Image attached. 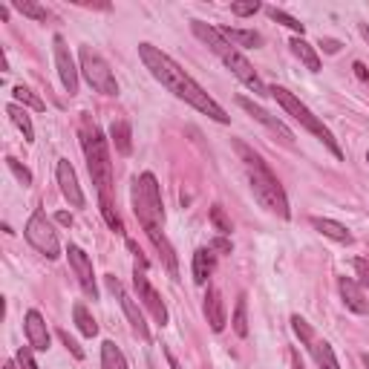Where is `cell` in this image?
<instances>
[{
	"mask_svg": "<svg viewBox=\"0 0 369 369\" xmlns=\"http://www.w3.org/2000/svg\"><path fill=\"white\" fill-rule=\"evenodd\" d=\"M130 199H133V214H136L139 225L150 236V243L156 246V251L162 254L170 277H179L176 251H173L170 240L165 236V202H162V191H159V182H156V176L153 173L136 176L133 179V191H130Z\"/></svg>",
	"mask_w": 369,
	"mask_h": 369,
	"instance_id": "7a4b0ae2",
	"label": "cell"
},
{
	"mask_svg": "<svg viewBox=\"0 0 369 369\" xmlns=\"http://www.w3.org/2000/svg\"><path fill=\"white\" fill-rule=\"evenodd\" d=\"M81 147L87 156V168L93 176V184L98 191V199L113 202V162H110V145L101 136L98 124L84 116L81 119Z\"/></svg>",
	"mask_w": 369,
	"mask_h": 369,
	"instance_id": "5b68a950",
	"label": "cell"
},
{
	"mask_svg": "<svg viewBox=\"0 0 369 369\" xmlns=\"http://www.w3.org/2000/svg\"><path fill=\"white\" fill-rule=\"evenodd\" d=\"M234 332L240 337H248V303H246V295H240V300H236V309H234Z\"/></svg>",
	"mask_w": 369,
	"mask_h": 369,
	"instance_id": "83f0119b",
	"label": "cell"
},
{
	"mask_svg": "<svg viewBox=\"0 0 369 369\" xmlns=\"http://www.w3.org/2000/svg\"><path fill=\"white\" fill-rule=\"evenodd\" d=\"M208 248H210V251H225V254H231V248H234V246H231V240H225V236H217V240L210 243Z\"/></svg>",
	"mask_w": 369,
	"mask_h": 369,
	"instance_id": "ab89813d",
	"label": "cell"
},
{
	"mask_svg": "<svg viewBox=\"0 0 369 369\" xmlns=\"http://www.w3.org/2000/svg\"><path fill=\"white\" fill-rule=\"evenodd\" d=\"M6 113H9V119L18 124V130L23 133V142H35V127H32V119L26 116V110L20 107V104H9Z\"/></svg>",
	"mask_w": 369,
	"mask_h": 369,
	"instance_id": "d4e9b609",
	"label": "cell"
},
{
	"mask_svg": "<svg viewBox=\"0 0 369 369\" xmlns=\"http://www.w3.org/2000/svg\"><path fill=\"white\" fill-rule=\"evenodd\" d=\"M366 162H369V150H366Z\"/></svg>",
	"mask_w": 369,
	"mask_h": 369,
	"instance_id": "c3c4849f",
	"label": "cell"
},
{
	"mask_svg": "<svg viewBox=\"0 0 369 369\" xmlns=\"http://www.w3.org/2000/svg\"><path fill=\"white\" fill-rule=\"evenodd\" d=\"M337 288H340V297H344L347 309H352L355 314H369V300L363 297V288L352 277H340Z\"/></svg>",
	"mask_w": 369,
	"mask_h": 369,
	"instance_id": "e0dca14e",
	"label": "cell"
},
{
	"mask_svg": "<svg viewBox=\"0 0 369 369\" xmlns=\"http://www.w3.org/2000/svg\"><path fill=\"white\" fill-rule=\"evenodd\" d=\"M220 35L231 43V46H243V49H257L262 43V35L254 29H231V26H222Z\"/></svg>",
	"mask_w": 369,
	"mask_h": 369,
	"instance_id": "ffe728a7",
	"label": "cell"
},
{
	"mask_svg": "<svg viewBox=\"0 0 369 369\" xmlns=\"http://www.w3.org/2000/svg\"><path fill=\"white\" fill-rule=\"evenodd\" d=\"M6 168L15 173V179L23 184V188H29V184H32V173H29V168H23L18 159H12V156H6Z\"/></svg>",
	"mask_w": 369,
	"mask_h": 369,
	"instance_id": "d6a6232c",
	"label": "cell"
},
{
	"mask_svg": "<svg viewBox=\"0 0 369 369\" xmlns=\"http://www.w3.org/2000/svg\"><path fill=\"white\" fill-rule=\"evenodd\" d=\"M81 72H84L87 84L95 93H101V95H119V81H116L110 64L104 61L95 49H90V46H81Z\"/></svg>",
	"mask_w": 369,
	"mask_h": 369,
	"instance_id": "ba28073f",
	"label": "cell"
},
{
	"mask_svg": "<svg viewBox=\"0 0 369 369\" xmlns=\"http://www.w3.org/2000/svg\"><path fill=\"white\" fill-rule=\"evenodd\" d=\"M355 274L361 277V286H369V260H355Z\"/></svg>",
	"mask_w": 369,
	"mask_h": 369,
	"instance_id": "74e56055",
	"label": "cell"
},
{
	"mask_svg": "<svg viewBox=\"0 0 369 369\" xmlns=\"http://www.w3.org/2000/svg\"><path fill=\"white\" fill-rule=\"evenodd\" d=\"M58 337H61V344H64V347L72 352V358L84 361V349L78 347V340H75V337H69V332H67V329H58Z\"/></svg>",
	"mask_w": 369,
	"mask_h": 369,
	"instance_id": "d590c367",
	"label": "cell"
},
{
	"mask_svg": "<svg viewBox=\"0 0 369 369\" xmlns=\"http://www.w3.org/2000/svg\"><path fill=\"white\" fill-rule=\"evenodd\" d=\"M72 318H75L78 329H81V335H87V337H95V335H98V323H95L93 314L87 311V306H84V303H75Z\"/></svg>",
	"mask_w": 369,
	"mask_h": 369,
	"instance_id": "484cf974",
	"label": "cell"
},
{
	"mask_svg": "<svg viewBox=\"0 0 369 369\" xmlns=\"http://www.w3.org/2000/svg\"><path fill=\"white\" fill-rule=\"evenodd\" d=\"M26 234V243H29L38 254H43L46 260H58L61 257V243H58V234L55 228H52L49 217H46V210H35V214L29 217V222H26L23 228Z\"/></svg>",
	"mask_w": 369,
	"mask_h": 369,
	"instance_id": "52a82bcc",
	"label": "cell"
},
{
	"mask_svg": "<svg viewBox=\"0 0 369 369\" xmlns=\"http://www.w3.org/2000/svg\"><path fill=\"white\" fill-rule=\"evenodd\" d=\"M269 95H271V98H274V101H277L280 107H283L288 116H292L295 121H300V124L309 130V133H311L314 139H321V142H323V145H326V147H329V150L337 156V159H344V150H340L337 139L332 136V130H329V127H326V124H323L318 116H314V113L306 107V104H303V101H300L295 93H288L286 87H271V90H269Z\"/></svg>",
	"mask_w": 369,
	"mask_h": 369,
	"instance_id": "8992f818",
	"label": "cell"
},
{
	"mask_svg": "<svg viewBox=\"0 0 369 369\" xmlns=\"http://www.w3.org/2000/svg\"><path fill=\"white\" fill-rule=\"evenodd\" d=\"M208 220H210V225H214L220 234H231V231H234V225H231V217L225 214V208H222V205H214V208H210Z\"/></svg>",
	"mask_w": 369,
	"mask_h": 369,
	"instance_id": "1f68e13d",
	"label": "cell"
},
{
	"mask_svg": "<svg viewBox=\"0 0 369 369\" xmlns=\"http://www.w3.org/2000/svg\"><path fill=\"white\" fill-rule=\"evenodd\" d=\"M231 12L236 18H248V15L260 12V4H257V0H236V4H231Z\"/></svg>",
	"mask_w": 369,
	"mask_h": 369,
	"instance_id": "e575fe53",
	"label": "cell"
},
{
	"mask_svg": "<svg viewBox=\"0 0 369 369\" xmlns=\"http://www.w3.org/2000/svg\"><path fill=\"white\" fill-rule=\"evenodd\" d=\"M292 329H295V335L303 340L306 347H311V344H314V332H311V326L300 318V314H295V318H292Z\"/></svg>",
	"mask_w": 369,
	"mask_h": 369,
	"instance_id": "836d02e7",
	"label": "cell"
},
{
	"mask_svg": "<svg viewBox=\"0 0 369 369\" xmlns=\"http://www.w3.org/2000/svg\"><path fill=\"white\" fill-rule=\"evenodd\" d=\"M234 147H236V153L243 156V165H246V170H248V182H251V191H254L257 202L266 208V210H271L274 217L288 220V217H292V210H288V199H286L283 184H280L277 176L271 173V168L262 162L248 145L236 142Z\"/></svg>",
	"mask_w": 369,
	"mask_h": 369,
	"instance_id": "277c9868",
	"label": "cell"
},
{
	"mask_svg": "<svg viewBox=\"0 0 369 369\" xmlns=\"http://www.w3.org/2000/svg\"><path fill=\"white\" fill-rule=\"evenodd\" d=\"M55 220H58V222H61V225H72V217H69V214H67V210H61V214H58V217H55Z\"/></svg>",
	"mask_w": 369,
	"mask_h": 369,
	"instance_id": "7bdbcfd3",
	"label": "cell"
},
{
	"mask_svg": "<svg viewBox=\"0 0 369 369\" xmlns=\"http://www.w3.org/2000/svg\"><path fill=\"white\" fill-rule=\"evenodd\" d=\"M52 52H55V67H58V75H61L64 90H67L69 95H75V93H78V67H75V61H72V55H69V46H67V41H64L61 35L52 38Z\"/></svg>",
	"mask_w": 369,
	"mask_h": 369,
	"instance_id": "8fae6325",
	"label": "cell"
},
{
	"mask_svg": "<svg viewBox=\"0 0 369 369\" xmlns=\"http://www.w3.org/2000/svg\"><path fill=\"white\" fill-rule=\"evenodd\" d=\"M309 349H311L314 361H318V369H340L337 355H335V349L326 344V340H314V344H311Z\"/></svg>",
	"mask_w": 369,
	"mask_h": 369,
	"instance_id": "cb8c5ba5",
	"label": "cell"
},
{
	"mask_svg": "<svg viewBox=\"0 0 369 369\" xmlns=\"http://www.w3.org/2000/svg\"><path fill=\"white\" fill-rule=\"evenodd\" d=\"M318 46L326 52V55H335V52H340V46H344V43L335 41V38H321V43H318Z\"/></svg>",
	"mask_w": 369,
	"mask_h": 369,
	"instance_id": "f35d334b",
	"label": "cell"
},
{
	"mask_svg": "<svg viewBox=\"0 0 369 369\" xmlns=\"http://www.w3.org/2000/svg\"><path fill=\"white\" fill-rule=\"evenodd\" d=\"M139 58H142V64L150 69V75L156 78V81H159L162 87H168L176 98H182L184 104H191L194 110L205 113L208 119H214V121H220V124H228V121H231V116L168 55V52H162L159 46H153V43H139Z\"/></svg>",
	"mask_w": 369,
	"mask_h": 369,
	"instance_id": "6da1fadb",
	"label": "cell"
},
{
	"mask_svg": "<svg viewBox=\"0 0 369 369\" xmlns=\"http://www.w3.org/2000/svg\"><path fill=\"white\" fill-rule=\"evenodd\" d=\"M98 208H101L104 222H107L116 234H124V222H121V217L116 214V202H104V199H98Z\"/></svg>",
	"mask_w": 369,
	"mask_h": 369,
	"instance_id": "4dcf8cb0",
	"label": "cell"
},
{
	"mask_svg": "<svg viewBox=\"0 0 369 369\" xmlns=\"http://www.w3.org/2000/svg\"><path fill=\"white\" fill-rule=\"evenodd\" d=\"M165 355H168V361H170V366H173V369H182V366H179V361L173 358V352H170V349H165Z\"/></svg>",
	"mask_w": 369,
	"mask_h": 369,
	"instance_id": "ee69618b",
	"label": "cell"
},
{
	"mask_svg": "<svg viewBox=\"0 0 369 369\" xmlns=\"http://www.w3.org/2000/svg\"><path fill=\"white\" fill-rule=\"evenodd\" d=\"M110 142L116 147L119 156H130L133 153V130H130V121L119 119L110 124Z\"/></svg>",
	"mask_w": 369,
	"mask_h": 369,
	"instance_id": "d6986e66",
	"label": "cell"
},
{
	"mask_svg": "<svg viewBox=\"0 0 369 369\" xmlns=\"http://www.w3.org/2000/svg\"><path fill=\"white\" fill-rule=\"evenodd\" d=\"M104 283H107V292L119 297V303H121V309H124V318H127V323H130V326H133V332H136L142 340H150V329H147V323H145V314H142L139 303L124 292L121 280H119L116 274H107V277H104Z\"/></svg>",
	"mask_w": 369,
	"mask_h": 369,
	"instance_id": "30bf717a",
	"label": "cell"
},
{
	"mask_svg": "<svg viewBox=\"0 0 369 369\" xmlns=\"http://www.w3.org/2000/svg\"><path fill=\"white\" fill-rule=\"evenodd\" d=\"M292 369H303V361H300V352L292 349Z\"/></svg>",
	"mask_w": 369,
	"mask_h": 369,
	"instance_id": "b9f144b4",
	"label": "cell"
},
{
	"mask_svg": "<svg viewBox=\"0 0 369 369\" xmlns=\"http://www.w3.org/2000/svg\"><path fill=\"white\" fill-rule=\"evenodd\" d=\"M288 46H292V52H295V55L306 64V69H311V72H321V55H318V52H314V46L311 43H306L303 38H292V43H288Z\"/></svg>",
	"mask_w": 369,
	"mask_h": 369,
	"instance_id": "7402d4cb",
	"label": "cell"
},
{
	"mask_svg": "<svg viewBox=\"0 0 369 369\" xmlns=\"http://www.w3.org/2000/svg\"><path fill=\"white\" fill-rule=\"evenodd\" d=\"M67 257H69V269L75 271L78 283H81V288H84V295L95 300L98 288H95V274H93V260H90L81 248H78V246H69V248H67Z\"/></svg>",
	"mask_w": 369,
	"mask_h": 369,
	"instance_id": "7c38bea8",
	"label": "cell"
},
{
	"mask_svg": "<svg viewBox=\"0 0 369 369\" xmlns=\"http://www.w3.org/2000/svg\"><path fill=\"white\" fill-rule=\"evenodd\" d=\"M15 361H18V366H20V369H41V366L35 363V358H32V347H20Z\"/></svg>",
	"mask_w": 369,
	"mask_h": 369,
	"instance_id": "8d00e7d4",
	"label": "cell"
},
{
	"mask_svg": "<svg viewBox=\"0 0 369 369\" xmlns=\"http://www.w3.org/2000/svg\"><path fill=\"white\" fill-rule=\"evenodd\" d=\"M12 6H15L20 15L32 18V20H38V23H46V20H49V12H46L41 4H35V0H15Z\"/></svg>",
	"mask_w": 369,
	"mask_h": 369,
	"instance_id": "f1b7e54d",
	"label": "cell"
},
{
	"mask_svg": "<svg viewBox=\"0 0 369 369\" xmlns=\"http://www.w3.org/2000/svg\"><path fill=\"white\" fill-rule=\"evenodd\" d=\"M191 29H194V35L231 69V75L236 78V81H243L254 95H269V87L260 81L257 69L248 64V58L243 55L240 49L231 46V43L220 35V29H214V26H208V23H202V20H191Z\"/></svg>",
	"mask_w": 369,
	"mask_h": 369,
	"instance_id": "3957f363",
	"label": "cell"
},
{
	"mask_svg": "<svg viewBox=\"0 0 369 369\" xmlns=\"http://www.w3.org/2000/svg\"><path fill=\"white\" fill-rule=\"evenodd\" d=\"M55 176H58V184H61V194L69 199L72 208H84V191L78 184V176H75V168L69 165V159H61L58 168H55Z\"/></svg>",
	"mask_w": 369,
	"mask_h": 369,
	"instance_id": "5bb4252c",
	"label": "cell"
},
{
	"mask_svg": "<svg viewBox=\"0 0 369 369\" xmlns=\"http://www.w3.org/2000/svg\"><path fill=\"white\" fill-rule=\"evenodd\" d=\"M26 337H29V347L32 349H38V352H46L49 349V329H46V323H43V318H41V311H35V309H29L26 311Z\"/></svg>",
	"mask_w": 369,
	"mask_h": 369,
	"instance_id": "9a60e30c",
	"label": "cell"
},
{
	"mask_svg": "<svg viewBox=\"0 0 369 369\" xmlns=\"http://www.w3.org/2000/svg\"><path fill=\"white\" fill-rule=\"evenodd\" d=\"M205 318H208V323H210V329H214V332L225 329L228 311H225V300H222L220 288H208V295H205Z\"/></svg>",
	"mask_w": 369,
	"mask_h": 369,
	"instance_id": "2e32d148",
	"label": "cell"
},
{
	"mask_svg": "<svg viewBox=\"0 0 369 369\" xmlns=\"http://www.w3.org/2000/svg\"><path fill=\"white\" fill-rule=\"evenodd\" d=\"M130 246V251L136 254V271H133V286H136V295H139V300L145 303V309L156 318V323H168V306L162 303V297H159V292L150 286V280H147V274H145V269H147V260L142 257V251H139V246L136 243H127Z\"/></svg>",
	"mask_w": 369,
	"mask_h": 369,
	"instance_id": "9c48e42d",
	"label": "cell"
},
{
	"mask_svg": "<svg viewBox=\"0 0 369 369\" xmlns=\"http://www.w3.org/2000/svg\"><path fill=\"white\" fill-rule=\"evenodd\" d=\"M358 29H361V35H363V41L369 43V26H366V23H361V26H358Z\"/></svg>",
	"mask_w": 369,
	"mask_h": 369,
	"instance_id": "f6af8a7d",
	"label": "cell"
},
{
	"mask_svg": "<svg viewBox=\"0 0 369 369\" xmlns=\"http://www.w3.org/2000/svg\"><path fill=\"white\" fill-rule=\"evenodd\" d=\"M352 69H355V75L361 78V81H363V84H369V69H366V67H363L361 61H355V64H352Z\"/></svg>",
	"mask_w": 369,
	"mask_h": 369,
	"instance_id": "60d3db41",
	"label": "cell"
},
{
	"mask_svg": "<svg viewBox=\"0 0 369 369\" xmlns=\"http://www.w3.org/2000/svg\"><path fill=\"white\" fill-rule=\"evenodd\" d=\"M4 369H20V366H18V361H15V363H12V361H9V363H6V366H4Z\"/></svg>",
	"mask_w": 369,
	"mask_h": 369,
	"instance_id": "bcb514c9",
	"label": "cell"
},
{
	"mask_svg": "<svg viewBox=\"0 0 369 369\" xmlns=\"http://www.w3.org/2000/svg\"><path fill=\"white\" fill-rule=\"evenodd\" d=\"M311 228L321 231L323 236H329V240H335V243H344V246H352V240H355L347 225H340L335 220H326V217H311Z\"/></svg>",
	"mask_w": 369,
	"mask_h": 369,
	"instance_id": "ac0fdd59",
	"label": "cell"
},
{
	"mask_svg": "<svg viewBox=\"0 0 369 369\" xmlns=\"http://www.w3.org/2000/svg\"><path fill=\"white\" fill-rule=\"evenodd\" d=\"M236 104H240V107H243L248 116H254L260 124H266V127L271 130V133H274V136H280L286 145H295V133H292V130H288V127H286V124H283L277 116H271L269 110H262L260 104H254V101H251V98H246V95H240V98H236Z\"/></svg>",
	"mask_w": 369,
	"mask_h": 369,
	"instance_id": "4fadbf2b",
	"label": "cell"
},
{
	"mask_svg": "<svg viewBox=\"0 0 369 369\" xmlns=\"http://www.w3.org/2000/svg\"><path fill=\"white\" fill-rule=\"evenodd\" d=\"M101 369H127V358L113 340L101 344Z\"/></svg>",
	"mask_w": 369,
	"mask_h": 369,
	"instance_id": "603a6c76",
	"label": "cell"
},
{
	"mask_svg": "<svg viewBox=\"0 0 369 369\" xmlns=\"http://www.w3.org/2000/svg\"><path fill=\"white\" fill-rule=\"evenodd\" d=\"M214 266H217L214 251H210V248H199V251L194 254V283H196V286H205L208 277L214 274Z\"/></svg>",
	"mask_w": 369,
	"mask_h": 369,
	"instance_id": "44dd1931",
	"label": "cell"
},
{
	"mask_svg": "<svg viewBox=\"0 0 369 369\" xmlns=\"http://www.w3.org/2000/svg\"><path fill=\"white\" fill-rule=\"evenodd\" d=\"M266 12H269V18H271V20H277V23H283V26H288L292 32H297V38H303V29H306V26H303L297 18L286 15V12H283V9H277V6H269Z\"/></svg>",
	"mask_w": 369,
	"mask_h": 369,
	"instance_id": "f546056e",
	"label": "cell"
},
{
	"mask_svg": "<svg viewBox=\"0 0 369 369\" xmlns=\"http://www.w3.org/2000/svg\"><path fill=\"white\" fill-rule=\"evenodd\" d=\"M12 98L20 104V107H29V110H35V113H43V110H46V104H43L29 87H23V84H18V87L12 90Z\"/></svg>",
	"mask_w": 369,
	"mask_h": 369,
	"instance_id": "4316f807",
	"label": "cell"
},
{
	"mask_svg": "<svg viewBox=\"0 0 369 369\" xmlns=\"http://www.w3.org/2000/svg\"><path fill=\"white\" fill-rule=\"evenodd\" d=\"M361 361H363V366L369 369V355H361Z\"/></svg>",
	"mask_w": 369,
	"mask_h": 369,
	"instance_id": "7dc6e473",
	"label": "cell"
}]
</instances>
